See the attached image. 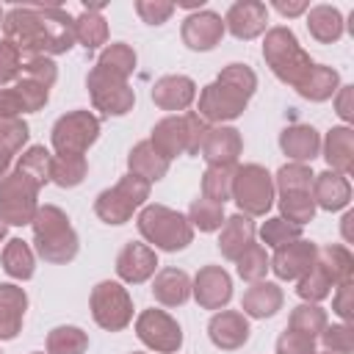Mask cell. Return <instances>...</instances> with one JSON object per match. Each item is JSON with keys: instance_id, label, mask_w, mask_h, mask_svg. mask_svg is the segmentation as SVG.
Segmentation results:
<instances>
[{"instance_id": "cell-1", "label": "cell", "mask_w": 354, "mask_h": 354, "mask_svg": "<svg viewBox=\"0 0 354 354\" xmlns=\"http://www.w3.org/2000/svg\"><path fill=\"white\" fill-rule=\"evenodd\" d=\"M3 39L28 58H53L75 47V17L61 6H14L3 17Z\"/></svg>"}, {"instance_id": "cell-2", "label": "cell", "mask_w": 354, "mask_h": 354, "mask_svg": "<svg viewBox=\"0 0 354 354\" xmlns=\"http://www.w3.org/2000/svg\"><path fill=\"white\" fill-rule=\"evenodd\" d=\"M257 91V75L249 64H227L213 83L199 91L196 113L207 124H224L238 119Z\"/></svg>"}, {"instance_id": "cell-3", "label": "cell", "mask_w": 354, "mask_h": 354, "mask_svg": "<svg viewBox=\"0 0 354 354\" xmlns=\"http://www.w3.org/2000/svg\"><path fill=\"white\" fill-rule=\"evenodd\" d=\"M30 230H33L36 254L44 263L66 266L77 257L80 238H77L66 210H61L58 205H39V210L30 221Z\"/></svg>"}, {"instance_id": "cell-4", "label": "cell", "mask_w": 354, "mask_h": 354, "mask_svg": "<svg viewBox=\"0 0 354 354\" xmlns=\"http://www.w3.org/2000/svg\"><path fill=\"white\" fill-rule=\"evenodd\" d=\"M263 61L274 72V77L290 88H299V83L313 69L310 53L299 44L296 33L288 25H274L263 36Z\"/></svg>"}, {"instance_id": "cell-5", "label": "cell", "mask_w": 354, "mask_h": 354, "mask_svg": "<svg viewBox=\"0 0 354 354\" xmlns=\"http://www.w3.org/2000/svg\"><path fill=\"white\" fill-rule=\"evenodd\" d=\"M138 235L155 252H183L194 241V227L185 213L166 205H144L136 218Z\"/></svg>"}, {"instance_id": "cell-6", "label": "cell", "mask_w": 354, "mask_h": 354, "mask_svg": "<svg viewBox=\"0 0 354 354\" xmlns=\"http://www.w3.org/2000/svg\"><path fill=\"white\" fill-rule=\"evenodd\" d=\"M207 127L210 124L196 111L169 113L152 127L149 144L171 163L180 155H199V147H202V138H205Z\"/></svg>"}, {"instance_id": "cell-7", "label": "cell", "mask_w": 354, "mask_h": 354, "mask_svg": "<svg viewBox=\"0 0 354 354\" xmlns=\"http://www.w3.org/2000/svg\"><path fill=\"white\" fill-rule=\"evenodd\" d=\"M149 183H144L141 177L136 174H124L119 177L116 185L105 188L97 194L94 199V213L100 221L111 224V227H119V224H127L133 218V213H138L147 199H149Z\"/></svg>"}, {"instance_id": "cell-8", "label": "cell", "mask_w": 354, "mask_h": 354, "mask_svg": "<svg viewBox=\"0 0 354 354\" xmlns=\"http://www.w3.org/2000/svg\"><path fill=\"white\" fill-rule=\"evenodd\" d=\"M274 174L260 163H243L235 166L232 174V202L238 205V213L254 218L266 216L274 205Z\"/></svg>"}, {"instance_id": "cell-9", "label": "cell", "mask_w": 354, "mask_h": 354, "mask_svg": "<svg viewBox=\"0 0 354 354\" xmlns=\"http://www.w3.org/2000/svg\"><path fill=\"white\" fill-rule=\"evenodd\" d=\"M88 310L100 329L122 332L133 321V296L116 279H102L88 293Z\"/></svg>"}, {"instance_id": "cell-10", "label": "cell", "mask_w": 354, "mask_h": 354, "mask_svg": "<svg viewBox=\"0 0 354 354\" xmlns=\"http://www.w3.org/2000/svg\"><path fill=\"white\" fill-rule=\"evenodd\" d=\"M39 185L22 171H8L0 177V218L11 227H25L39 210Z\"/></svg>"}, {"instance_id": "cell-11", "label": "cell", "mask_w": 354, "mask_h": 354, "mask_svg": "<svg viewBox=\"0 0 354 354\" xmlns=\"http://www.w3.org/2000/svg\"><path fill=\"white\" fill-rule=\"evenodd\" d=\"M97 138H100V119L86 108L58 116L50 130V144L55 155H86Z\"/></svg>"}, {"instance_id": "cell-12", "label": "cell", "mask_w": 354, "mask_h": 354, "mask_svg": "<svg viewBox=\"0 0 354 354\" xmlns=\"http://www.w3.org/2000/svg\"><path fill=\"white\" fill-rule=\"evenodd\" d=\"M86 88H88V97H91L94 111H100L102 116H124L136 105L133 86L127 80H122V77L100 69V66H91L88 69Z\"/></svg>"}, {"instance_id": "cell-13", "label": "cell", "mask_w": 354, "mask_h": 354, "mask_svg": "<svg viewBox=\"0 0 354 354\" xmlns=\"http://www.w3.org/2000/svg\"><path fill=\"white\" fill-rule=\"evenodd\" d=\"M136 337L155 354H177L183 348V326L166 310H141L136 318Z\"/></svg>"}, {"instance_id": "cell-14", "label": "cell", "mask_w": 354, "mask_h": 354, "mask_svg": "<svg viewBox=\"0 0 354 354\" xmlns=\"http://www.w3.org/2000/svg\"><path fill=\"white\" fill-rule=\"evenodd\" d=\"M224 33H227V30H224L221 14H216V11H210V8L191 11V14L183 19V25H180V39H183V44H185L188 50H194V53H207V50L218 47L221 39H224Z\"/></svg>"}, {"instance_id": "cell-15", "label": "cell", "mask_w": 354, "mask_h": 354, "mask_svg": "<svg viewBox=\"0 0 354 354\" xmlns=\"http://www.w3.org/2000/svg\"><path fill=\"white\" fill-rule=\"evenodd\" d=\"M191 296L202 310H224L232 299V277L221 266H202L191 279Z\"/></svg>"}, {"instance_id": "cell-16", "label": "cell", "mask_w": 354, "mask_h": 354, "mask_svg": "<svg viewBox=\"0 0 354 354\" xmlns=\"http://www.w3.org/2000/svg\"><path fill=\"white\" fill-rule=\"evenodd\" d=\"M315 257H318V246L313 241L299 238L293 243L274 249V257H268V271H274V277L282 282H296L315 266Z\"/></svg>"}, {"instance_id": "cell-17", "label": "cell", "mask_w": 354, "mask_h": 354, "mask_svg": "<svg viewBox=\"0 0 354 354\" xmlns=\"http://www.w3.org/2000/svg\"><path fill=\"white\" fill-rule=\"evenodd\" d=\"M224 30L232 33L238 41H252L268 30V6L260 0H238L227 8Z\"/></svg>"}, {"instance_id": "cell-18", "label": "cell", "mask_w": 354, "mask_h": 354, "mask_svg": "<svg viewBox=\"0 0 354 354\" xmlns=\"http://www.w3.org/2000/svg\"><path fill=\"white\" fill-rule=\"evenodd\" d=\"M241 152H243V138L241 130L232 124H210L199 147V155L205 158L207 166H238Z\"/></svg>"}, {"instance_id": "cell-19", "label": "cell", "mask_w": 354, "mask_h": 354, "mask_svg": "<svg viewBox=\"0 0 354 354\" xmlns=\"http://www.w3.org/2000/svg\"><path fill=\"white\" fill-rule=\"evenodd\" d=\"M158 271V252L141 241H127L116 254V277L122 285H141Z\"/></svg>"}, {"instance_id": "cell-20", "label": "cell", "mask_w": 354, "mask_h": 354, "mask_svg": "<svg viewBox=\"0 0 354 354\" xmlns=\"http://www.w3.org/2000/svg\"><path fill=\"white\" fill-rule=\"evenodd\" d=\"M249 335H252V326H249L246 315L238 313V310H218L207 321V337L221 351L243 348L249 343Z\"/></svg>"}, {"instance_id": "cell-21", "label": "cell", "mask_w": 354, "mask_h": 354, "mask_svg": "<svg viewBox=\"0 0 354 354\" xmlns=\"http://www.w3.org/2000/svg\"><path fill=\"white\" fill-rule=\"evenodd\" d=\"M149 97H152L155 108H160V111H169V113L183 111L185 113L196 100V83L188 75H163L155 80Z\"/></svg>"}, {"instance_id": "cell-22", "label": "cell", "mask_w": 354, "mask_h": 354, "mask_svg": "<svg viewBox=\"0 0 354 354\" xmlns=\"http://www.w3.org/2000/svg\"><path fill=\"white\" fill-rule=\"evenodd\" d=\"M279 149L290 163H310L321 155V133L313 124L296 122L279 133Z\"/></svg>"}, {"instance_id": "cell-23", "label": "cell", "mask_w": 354, "mask_h": 354, "mask_svg": "<svg viewBox=\"0 0 354 354\" xmlns=\"http://www.w3.org/2000/svg\"><path fill=\"white\" fill-rule=\"evenodd\" d=\"M321 155H324L329 171L348 177L354 171V130L346 124L326 130V136L321 138Z\"/></svg>"}, {"instance_id": "cell-24", "label": "cell", "mask_w": 354, "mask_h": 354, "mask_svg": "<svg viewBox=\"0 0 354 354\" xmlns=\"http://www.w3.org/2000/svg\"><path fill=\"white\" fill-rule=\"evenodd\" d=\"M313 202L315 207L321 210H329V213H337V210H346L348 202H351V183L348 177L337 174V171H321L313 177Z\"/></svg>"}, {"instance_id": "cell-25", "label": "cell", "mask_w": 354, "mask_h": 354, "mask_svg": "<svg viewBox=\"0 0 354 354\" xmlns=\"http://www.w3.org/2000/svg\"><path fill=\"white\" fill-rule=\"evenodd\" d=\"M282 304H285L282 288L277 282H268V279L252 282L241 299V310L246 318H271L282 310Z\"/></svg>"}, {"instance_id": "cell-26", "label": "cell", "mask_w": 354, "mask_h": 354, "mask_svg": "<svg viewBox=\"0 0 354 354\" xmlns=\"http://www.w3.org/2000/svg\"><path fill=\"white\" fill-rule=\"evenodd\" d=\"M25 310H28L25 288L14 282H0V340H14L22 332Z\"/></svg>"}, {"instance_id": "cell-27", "label": "cell", "mask_w": 354, "mask_h": 354, "mask_svg": "<svg viewBox=\"0 0 354 354\" xmlns=\"http://www.w3.org/2000/svg\"><path fill=\"white\" fill-rule=\"evenodd\" d=\"M152 296L163 307H183L191 299V277L183 268L166 266L152 277Z\"/></svg>"}, {"instance_id": "cell-28", "label": "cell", "mask_w": 354, "mask_h": 354, "mask_svg": "<svg viewBox=\"0 0 354 354\" xmlns=\"http://www.w3.org/2000/svg\"><path fill=\"white\" fill-rule=\"evenodd\" d=\"M254 235H257V227H254V221L249 216L235 213V216L224 218L221 232H218V252H221V257L235 263L238 254L254 243Z\"/></svg>"}, {"instance_id": "cell-29", "label": "cell", "mask_w": 354, "mask_h": 354, "mask_svg": "<svg viewBox=\"0 0 354 354\" xmlns=\"http://www.w3.org/2000/svg\"><path fill=\"white\" fill-rule=\"evenodd\" d=\"M304 22H307L310 36L318 44H335L343 36V30H346V22H343L340 8L337 6H329V3L310 6L307 14H304Z\"/></svg>"}, {"instance_id": "cell-30", "label": "cell", "mask_w": 354, "mask_h": 354, "mask_svg": "<svg viewBox=\"0 0 354 354\" xmlns=\"http://www.w3.org/2000/svg\"><path fill=\"white\" fill-rule=\"evenodd\" d=\"M127 174L141 177L144 183H160L169 174V160L149 144V138L138 141L127 155Z\"/></svg>"}, {"instance_id": "cell-31", "label": "cell", "mask_w": 354, "mask_h": 354, "mask_svg": "<svg viewBox=\"0 0 354 354\" xmlns=\"http://www.w3.org/2000/svg\"><path fill=\"white\" fill-rule=\"evenodd\" d=\"M318 266L324 268V274L329 277L332 288L343 285V282H351L354 279V254L348 252L346 243H326V246H318Z\"/></svg>"}, {"instance_id": "cell-32", "label": "cell", "mask_w": 354, "mask_h": 354, "mask_svg": "<svg viewBox=\"0 0 354 354\" xmlns=\"http://www.w3.org/2000/svg\"><path fill=\"white\" fill-rule=\"evenodd\" d=\"M100 8L102 6H86L75 17V41L83 50H97V47L108 44V22Z\"/></svg>"}, {"instance_id": "cell-33", "label": "cell", "mask_w": 354, "mask_h": 354, "mask_svg": "<svg viewBox=\"0 0 354 354\" xmlns=\"http://www.w3.org/2000/svg\"><path fill=\"white\" fill-rule=\"evenodd\" d=\"M337 88H340L337 69H332L326 64H313V69L307 72V77L299 83L296 91L310 102H326V100H332L337 94Z\"/></svg>"}, {"instance_id": "cell-34", "label": "cell", "mask_w": 354, "mask_h": 354, "mask_svg": "<svg viewBox=\"0 0 354 354\" xmlns=\"http://www.w3.org/2000/svg\"><path fill=\"white\" fill-rule=\"evenodd\" d=\"M0 263H3V271L11 279H17V282L30 279L33 271H36V254H33V249L22 238H11V241L3 243Z\"/></svg>"}, {"instance_id": "cell-35", "label": "cell", "mask_w": 354, "mask_h": 354, "mask_svg": "<svg viewBox=\"0 0 354 354\" xmlns=\"http://www.w3.org/2000/svg\"><path fill=\"white\" fill-rule=\"evenodd\" d=\"M30 127L25 119H0V177L8 174L11 160L25 149Z\"/></svg>"}, {"instance_id": "cell-36", "label": "cell", "mask_w": 354, "mask_h": 354, "mask_svg": "<svg viewBox=\"0 0 354 354\" xmlns=\"http://www.w3.org/2000/svg\"><path fill=\"white\" fill-rule=\"evenodd\" d=\"M136 64H138V55L127 41H111L102 47L94 66H100V69H105L122 80H130V75L136 72Z\"/></svg>"}, {"instance_id": "cell-37", "label": "cell", "mask_w": 354, "mask_h": 354, "mask_svg": "<svg viewBox=\"0 0 354 354\" xmlns=\"http://www.w3.org/2000/svg\"><path fill=\"white\" fill-rule=\"evenodd\" d=\"M86 155H53L50 160V183H55L58 188H75L86 180Z\"/></svg>"}, {"instance_id": "cell-38", "label": "cell", "mask_w": 354, "mask_h": 354, "mask_svg": "<svg viewBox=\"0 0 354 354\" xmlns=\"http://www.w3.org/2000/svg\"><path fill=\"white\" fill-rule=\"evenodd\" d=\"M88 351V335L80 326L61 324L47 332V354H86Z\"/></svg>"}, {"instance_id": "cell-39", "label": "cell", "mask_w": 354, "mask_h": 354, "mask_svg": "<svg viewBox=\"0 0 354 354\" xmlns=\"http://www.w3.org/2000/svg\"><path fill=\"white\" fill-rule=\"evenodd\" d=\"M315 202H313V191H285L279 194V216L290 224H310L315 218Z\"/></svg>"}, {"instance_id": "cell-40", "label": "cell", "mask_w": 354, "mask_h": 354, "mask_svg": "<svg viewBox=\"0 0 354 354\" xmlns=\"http://www.w3.org/2000/svg\"><path fill=\"white\" fill-rule=\"evenodd\" d=\"M50 160H53L50 149H47L44 144H33V147L22 149V155H19V160H17V171H22V174L30 177L39 188H44V185L50 183Z\"/></svg>"}, {"instance_id": "cell-41", "label": "cell", "mask_w": 354, "mask_h": 354, "mask_svg": "<svg viewBox=\"0 0 354 354\" xmlns=\"http://www.w3.org/2000/svg\"><path fill=\"white\" fill-rule=\"evenodd\" d=\"M326 324H329L326 310H324L321 304H307V301L296 304V307L290 310V318H288V329L301 332V335H307V337H313V340L324 332Z\"/></svg>"}, {"instance_id": "cell-42", "label": "cell", "mask_w": 354, "mask_h": 354, "mask_svg": "<svg viewBox=\"0 0 354 354\" xmlns=\"http://www.w3.org/2000/svg\"><path fill=\"white\" fill-rule=\"evenodd\" d=\"M232 174L235 166H207L202 174V196L210 202H230L232 199Z\"/></svg>"}, {"instance_id": "cell-43", "label": "cell", "mask_w": 354, "mask_h": 354, "mask_svg": "<svg viewBox=\"0 0 354 354\" xmlns=\"http://www.w3.org/2000/svg\"><path fill=\"white\" fill-rule=\"evenodd\" d=\"M224 218H227V216H224V205L210 202V199H205V196H196V199L191 202V207H188V221H191V227L199 230V232H216V230H221Z\"/></svg>"}, {"instance_id": "cell-44", "label": "cell", "mask_w": 354, "mask_h": 354, "mask_svg": "<svg viewBox=\"0 0 354 354\" xmlns=\"http://www.w3.org/2000/svg\"><path fill=\"white\" fill-rule=\"evenodd\" d=\"M313 169L307 163H285L279 166V171L274 174V191L285 194V191H313Z\"/></svg>"}, {"instance_id": "cell-45", "label": "cell", "mask_w": 354, "mask_h": 354, "mask_svg": "<svg viewBox=\"0 0 354 354\" xmlns=\"http://www.w3.org/2000/svg\"><path fill=\"white\" fill-rule=\"evenodd\" d=\"M235 271L243 282H260L268 274V254L263 249V243H252L249 249H243L235 260Z\"/></svg>"}, {"instance_id": "cell-46", "label": "cell", "mask_w": 354, "mask_h": 354, "mask_svg": "<svg viewBox=\"0 0 354 354\" xmlns=\"http://www.w3.org/2000/svg\"><path fill=\"white\" fill-rule=\"evenodd\" d=\"M296 293H299V299L307 301V304H321V301L332 293V282H329V277L324 274V268L318 266V260H315V266H313L301 279H296Z\"/></svg>"}, {"instance_id": "cell-47", "label": "cell", "mask_w": 354, "mask_h": 354, "mask_svg": "<svg viewBox=\"0 0 354 354\" xmlns=\"http://www.w3.org/2000/svg\"><path fill=\"white\" fill-rule=\"evenodd\" d=\"M11 88H14V94H17L19 105H22V113H36L50 100V88L41 86V83H36V80H30V77H25V75H19L11 83Z\"/></svg>"}, {"instance_id": "cell-48", "label": "cell", "mask_w": 354, "mask_h": 354, "mask_svg": "<svg viewBox=\"0 0 354 354\" xmlns=\"http://www.w3.org/2000/svg\"><path fill=\"white\" fill-rule=\"evenodd\" d=\"M299 238H301V227L285 221L282 216H271V218H266L263 227H260V241H263L266 246H271V249H279V246L293 243V241H299Z\"/></svg>"}, {"instance_id": "cell-49", "label": "cell", "mask_w": 354, "mask_h": 354, "mask_svg": "<svg viewBox=\"0 0 354 354\" xmlns=\"http://www.w3.org/2000/svg\"><path fill=\"white\" fill-rule=\"evenodd\" d=\"M324 343V351L329 354H351L354 351V329L351 324H326L324 332L318 335Z\"/></svg>"}, {"instance_id": "cell-50", "label": "cell", "mask_w": 354, "mask_h": 354, "mask_svg": "<svg viewBox=\"0 0 354 354\" xmlns=\"http://www.w3.org/2000/svg\"><path fill=\"white\" fill-rule=\"evenodd\" d=\"M22 75L30 77V80H36V83H41V86H47V88H53L55 80H58V66H55L53 58L36 55V58L22 61Z\"/></svg>"}, {"instance_id": "cell-51", "label": "cell", "mask_w": 354, "mask_h": 354, "mask_svg": "<svg viewBox=\"0 0 354 354\" xmlns=\"http://www.w3.org/2000/svg\"><path fill=\"white\" fill-rule=\"evenodd\" d=\"M19 75H22V53L8 39H0V88L14 83Z\"/></svg>"}, {"instance_id": "cell-52", "label": "cell", "mask_w": 354, "mask_h": 354, "mask_svg": "<svg viewBox=\"0 0 354 354\" xmlns=\"http://www.w3.org/2000/svg\"><path fill=\"white\" fill-rule=\"evenodd\" d=\"M136 14L147 25H163L174 14V3H169V0H136Z\"/></svg>"}, {"instance_id": "cell-53", "label": "cell", "mask_w": 354, "mask_h": 354, "mask_svg": "<svg viewBox=\"0 0 354 354\" xmlns=\"http://www.w3.org/2000/svg\"><path fill=\"white\" fill-rule=\"evenodd\" d=\"M277 354H315V340L301 332L285 329L277 337Z\"/></svg>"}, {"instance_id": "cell-54", "label": "cell", "mask_w": 354, "mask_h": 354, "mask_svg": "<svg viewBox=\"0 0 354 354\" xmlns=\"http://www.w3.org/2000/svg\"><path fill=\"white\" fill-rule=\"evenodd\" d=\"M332 313L343 321V324H351L354 321V279L351 282H343L335 288V296H332Z\"/></svg>"}, {"instance_id": "cell-55", "label": "cell", "mask_w": 354, "mask_h": 354, "mask_svg": "<svg viewBox=\"0 0 354 354\" xmlns=\"http://www.w3.org/2000/svg\"><path fill=\"white\" fill-rule=\"evenodd\" d=\"M335 102V113L346 122V127L354 122V86H340L337 94L332 97Z\"/></svg>"}, {"instance_id": "cell-56", "label": "cell", "mask_w": 354, "mask_h": 354, "mask_svg": "<svg viewBox=\"0 0 354 354\" xmlns=\"http://www.w3.org/2000/svg\"><path fill=\"white\" fill-rule=\"evenodd\" d=\"M271 8L274 11H279L282 17H301V14H307V8H310V3L307 0H293V3H285V0H274L271 3Z\"/></svg>"}, {"instance_id": "cell-57", "label": "cell", "mask_w": 354, "mask_h": 354, "mask_svg": "<svg viewBox=\"0 0 354 354\" xmlns=\"http://www.w3.org/2000/svg\"><path fill=\"white\" fill-rule=\"evenodd\" d=\"M351 221H354V210H346L343 218H340V230H343V241H346V243L354 241V235H351Z\"/></svg>"}, {"instance_id": "cell-58", "label": "cell", "mask_w": 354, "mask_h": 354, "mask_svg": "<svg viewBox=\"0 0 354 354\" xmlns=\"http://www.w3.org/2000/svg\"><path fill=\"white\" fill-rule=\"evenodd\" d=\"M6 232H8V224H6V221H3V218H0V243H3V241H6Z\"/></svg>"}, {"instance_id": "cell-59", "label": "cell", "mask_w": 354, "mask_h": 354, "mask_svg": "<svg viewBox=\"0 0 354 354\" xmlns=\"http://www.w3.org/2000/svg\"><path fill=\"white\" fill-rule=\"evenodd\" d=\"M3 17H6V11H3V6H0V28H3Z\"/></svg>"}, {"instance_id": "cell-60", "label": "cell", "mask_w": 354, "mask_h": 354, "mask_svg": "<svg viewBox=\"0 0 354 354\" xmlns=\"http://www.w3.org/2000/svg\"><path fill=\"white\" fill-rule=\"evenodd\" d=\"M315 354H329V351H315Z\"/></svg>"}, {"instance_id": "cell-61", "label": "cell", "mask_w": 354, "mask_h": 354, "mask_svg": "<svg viewBox=\"0 0 354 354\" xmlns=\"http://www.w3.org/2000/svg\"><path fill=\"white\" fill-rule=\"evenodd\" d=\"M30 354H44V351H30Z\"/></svg>"}, {"instance_id": "cell-62", "label": "cell", "mask_w": 354, "mask_h": 354, "mask_svg": "<svg viewBox=\"0 0 354 354\" xmlns=\"http://www.w3.org/2000/svg\"><path fill=\"white\" fill-rule=\"evenodd\" d=\"M133 354H144V351H133Z\"/></svg>"}, {"instance_id": "cell-63", "label": "cell", "mask_w": 354, "mask_h": 354, "mask_svg": "<svg viewBox=\"0 0 354 354\" xmlns=\"http://www.w3.org/2000/svg\"><path fill=\"white\" fill-rule=\"evenodd\" d=\"M0 354H3V351H0Z\"/></svg>"}]
</instances>
